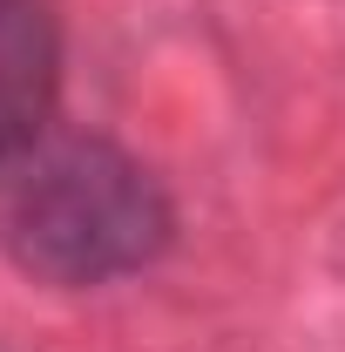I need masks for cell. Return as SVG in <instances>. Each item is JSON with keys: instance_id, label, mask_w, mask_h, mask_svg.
I'll list each match as a JSON object with an SVG mask.
<instances>
[{"instance_id": "cell-1", "label": "cell", "mask_w": 345, "mask_h": 352, "mask_svg": "<svg viewBox=\"0 0 345 352\" xmlns=\"http://www.w3.org/2000/svg\"><path fill=\"white\" fill-rule=\"evenodd\" d=\"M170 237L163 183L109 135L54 122L0 156V258L47 292L122 285L163 258Z\"/></svg>"}, {"instance_id": "cell-2", "label": "cell", "mask_w": 345, "mask_h": 352, "mask_svg": "<svg viewBox=\"0 0 345 352\" xmlns=\"http://www.w3.org/2000/svg\"><path fill=\"white\" fill-rule=\"evenodd\" d=\"M61 28L47 0H0V156L61 116Z\"/></svg>"}]
</instances>
